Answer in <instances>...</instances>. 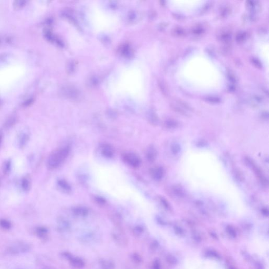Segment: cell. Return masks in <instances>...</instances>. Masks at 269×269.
<instances>
[{"label":"cell","mask_w":269,"mask_h":269,"mask_svg":"<svg viewBox=\"0 0 269 269\" xmlns=\"http://www.w3.org/2000/svg\"><path fill=\"white\" fill-rule=\"evenodd\" d=\"M166 126L168 128H175L177 126V124L176 122H169L166 123Z\"/></svg>","instance_id":"cell-24"},{"label":"cell","mask_w":269,"mask_h":269,"mask_svg":"<svg viewBox=\"0 0 269 269\" xmlns=\"http://www.w3.org/2000/svg\"><path fill=\"white\" fill-rule=\"evenodd\" d=\"M58 184L62 189L66 191L71 190V187L66 181L64 180H59L58 181Z\"/></svg>","instance_id":"cell-14"},{"label":"cell","mask_w":269,"mask_h":269,"mask_svg":"<svg viewBox=\"0 0 269 269\" xmlns=\"http://www.w3.org/2000/svg\"><path fill=\"white\" fill-rule=\"evenodd\" d=\"M10 168H11V162L10 161H7L5 163L4 166V173H5V174H7L9 172V171H10Z\"/></svg>","instance_id":"cell-23"},{"label":"cell","mask_w":269,"mask_h":269,"mask_svg":"<svg viewBox=\"0 0 269 269\" xmlns=\"http://www.w3.org/2000/svg\"><path fill=\"white\" fill-rule=\"evenodd\" d=\"M28 139H29V136L27 134H23L20 139V146H23L26 144V142L28 140Z\"/></svg>","instance_id":"cell-20"},{"label":"cell","mask_w":269,"mask_h":269,"mask_svg":"<svg viewBox=\"0 0 269 269\" xmlns=\"http://www.w3.org/2000/svg\"><path fill=\"white\" fill-rule=\"evenodd\" d=\"M174 192L175 193V194L176 195H177L178 196H179V197H182L184 196V192L183 190L178 187H175L174 188Z\"/></svg>","instance_id":"cell-21"},{"label":"cell","mask_w":269,"mask_h":269,"mask_svg":"<svg viewBox=\"0 0 269 269\" xmlns=\"http://www.w3.org/2000/svg\"><path fill=\"white\" fill-rule=\"evenodd\" d=\"M0 226H2L4 229H9L11 226V224L9 221L5 219H2L0 220Z\"/></svg>","instance_id":"cell-18"},{"label":"cell","mask_w":269,"mask_h":269,"mask_svg":"<svg viewBox=\"0 0 269 269\" xmlns=\"http://www.w3.org/2000/svg\"><path fill=\"white\" fill-rule=\"evenodd\" d=\"M22 187L24 191H29L30 188V182L26 178H23L21 182Z\"/></svg>","instance_id":"cell-15"},{"label":"cell","mask_w":269,"mask_h":269,"mask_svg":"<svg viewBox=\"0 0 269 269\" xmlns=\"http://www.w3.org/2000/svg\"><path fill=\"white\" fill-rule=\"evenodd\" d=\"M123 159L126 164L130 166L131 167L137 168L141 164V160L137 154L127 152L125 153L123 156Z\"/></svg>","instance_id":"cell-5"},{"label":"cell","mask_w":269,"mask_h":269,"mask_svg":"<svg viewBox=\"0 0 269 269\" xmlns=\"http://www.w3.org/2000/svg\"><path fill=\"white\" fill-rule=\"evenodd\" d=\"M65 256L68 258L71 264L76 269H82L85 266V263L82 259L77 257H73L69 253H65Z\"/></svg>","instance_id":"cell-8"},{"label":"cell","mask_w":269,"mask_h":269,"mask_svg":"<svg viewBox=\"0 0 269 269\" xmlns=\"http://www.w3.org/2000/svg\"><path fill=\"white\" fill-rule=\"evenodd\" d=\"M143 231H144L143 228L142 226H135L134 228L133 229V234L136 236H140L142 233L143 232Z\"/></svg>","instance_id":"cell-17"},{"label":"cell","mask_w":269,"mask_h":269,"mask_svg":"<svg viewBox=\"0 0 269 269\" xmlns=\"http://www.w3.org/2000/svg\"><path fill=\"white\" fill-rule=\"evenodd\" d=\"M70 148L64 146L53 152L47 160V166L50 169H55L62 164L69 154Z\"/></svg>","instance_id":"cell-3"},{"label":"cell","mask_w":269,"mask_h":269,"mask_svg":"<svg viewBox=\"0 0 269 269\" xmlns=\"http://www.w3.org/2000/svg\"><path fill=\"white\" fill-rule=\"evenodd\" d=\"M171 149V151L174 154H177L180 151L181 149L180 146L177 143H174L173 144H172Z\"/></svg>","instance_id":"cell-19"},{"label":"cell","mask_w":269,"mask_h":269,"mask_svg":"<svg viewBox=\"0 0 269 269\" xmlns=\"http://www.w3.org/2000/svg\"><path fill=\"white\" fill-rule=\"evenodd\" d=\"M202 1H171L170 8L181 14H190L196 12L203 5Z\"/></svg>","instance_id":"cell-2"},{"label":"cell","mask_w":269,"mask_h":269,"mask_svg":"<svg viewBox=\"0 0 269 269\" xmlns=\"http://www.w3.org/2000/svg\"><path fill=\"white\" fill-rule=\"evenodd\" d=\"M96 201L98 202V203L101 204H104L105 202V201L104 199H103L101 197H97L96 199Z\"/></svg>","instance_id":"cell-26"},{"label":"cell","mask_w":269,"mask_h":269,"mask_svg":"<svg viewBox=\"0 0 269 269\" xmlns=\"http://www.w3.org/2000/svg\"><path fill=\"white\" fill-rule=\"evenodd\" d=\"M256 44V50L263 64L265 65L268 71L269 67V41L268 37L264 36L258 39Z\"/></svg>","instance_id":"cell-4"},{"label":"cell","mask_w":269,"mask_h":269,"mask_svg":"<svg viewBox=\"0 0 269 269\" xmlns=\"http://www.w3.org/2000/svg\"><path fill=\"white\" fill-rule=\"evenodd\" d=\"M161 202L163 204L164 206V207H166V208H169V204L168 203V201L166 200H165L164 198H161Z\"/></svg>","instance_id":"cell-25"},{"label":"cell","mask_w":269,"mask_h":269,"mask_svg":"<svg viewBox=\"0 0 269 269\" xmlns=\"http://www.w3.org/2000/svg\"><path fill=\"white\" fill-rule=\"evenodd\" d=\"M154 269H159V264L157 262H155L154 265Z\"/></svg>","instance_id":"cell-28"},{"label":"cell","mask_w":269,"mask_h":269,"mask_svg":"<svg viewBox=\"0 0 269 269\" xmlns=\"http://www.w3.org/2000/svg\"><path fill=\"white\" fill-rule=\"evenodd\" d=\"M115 243L121 246H125L128 243V239L125 233L121 230H116L112 233Z\"/></svg>","instance_id":"cell-7"},{"label":"cell","mask_w":269,"mask_h":269,"mask_svg":"<svg viewBox=\"0 0 269 269\" xmlns=\"http://www.w3.org/2000/svg\"><path fill=\"white\" fill-rule=\"evenodd\" d=\"M73 212L77 217H84L87 216L89 210L85 207H77L74 208Z\"/></svg>","instance_id":"cell-11"},{"label":"cell","mask_w":269,"mask_h":269,"mask_svg":"<svg viewBox=\"0 0 269 269\" xmlns=\"http://www.w3.org/2000/svg\"><path fill=\"white\" fill-rule=\"evenodd\" d=\"M181 85L191 92L210 94L221 89L224 81L220 66L204 53L190 54L181 62L177 71Z\"/></svg>","instance_id":"cell-1"},{"label":"cell","mask_w":269,"mask_h":269,"mask_svg":"<svg viewBox=\"0 0 269 269\" xmlns=\"http://www.w3.org/2000/svg\"><path fill=\"white\" fill-rule=\"evenodd\" d=\"M30 250V246L26 243H17L14 244L9 247L8 252L12 254H17L22 253H25Z\"/></svg>","instance_id":"cell-6"},{"label":"cell","mask_w":269,"mask_h":269,"mask_svg":"<svg viewBox=\"0 0 269 269\" xmlns=\"http://www.w3.org/2000/svg\"><path fill=\"white\" fill-rule=\"evenodd\" d=\"M102 154L106 158H112L114 154V150L111 146L108 144H104L101 148Z\"/></svg>","instance_id":"cell-9"},{"label":"cell","mask_w":269,"mask_h":269,"mask_svg":"<svg viewBox=\"0 0 269 269\" xmlns=\"http://www.w3.org/2000/svg\"><path fill=\"white\" fill-rule=\"evenodd\" d=\"M132 259L134 262L136 263H140L141 262V256L137 253H134L132 256Z\"/></svg>","instance_id":"cell-22"},{"label":"cell","mask_w":269,"mask_h":269,"mask_svg":"<svg viewBox=\"0 0 269 269\" xmlns=\"http://www.w3.org/2000/svg\"><path fill=\"white\" fill-rule=\"evenodd\" d=\"M2 133H0V146H1V143H2Z\"/></svg>","instance_id":"cell-29"},{"label":"cell","mask_w":269,"mask_h":269,"mask_svg":"<svg viewBox=\"0 0 269 269\" xmlns=\"http://www.w3.org/2000/svg\"><path fill=\"white\" fill-rule=\"evenodd\" d=\"M151 176L156 180H160L164 176V170L161 167L154 168L150 170Z\"/></svg>","instance_id":"cell-10"},{"label":"cell","mask_w":269,"mask_h":269,"mask_svg":"<svg viewBox=\"0 0 269 269\" xmlns=\"http://www.w3.org/2000/svg\"><path fill=\"white\" fill-rule=\"evenodd\" d=\"M147 158L148 160L152 162L155 160L157 156V152L154 147H150L147 152Z\"/></svg>","instance_id":"cell-12"},{"label":"cell","mask_w":269,"mask_h":269,"mask_svg":"<svg viewBox=\"0 0 269 269\" xmlns=\"http://www.w3.org/2000/svg\"><path fill=\"white\" fill-rule=\"evenodd\" d=\"M198 146H200L201 147H202V146H204L206 145V142L204 141H202V140H201V141L199 142V143L198 144Z\"/></svg>","instance_id":"cell-27"},{"label":"cell","mask_w":269,"mask_h":269,"mask_svg":"<svg viewBox=\"0 0 269 269\" xmlns=\"http://www.w3.org/2000/svg\"><path fill=\"white\" fill-rule=\"evenodd\" d=\"M36 232H37V234L39 236L41 237V238H44V237L46 236V235H47V230L45 228L39 227V228H37Z\"/></svg>","instance_id":"cell-16"},{"label":"cell","mask_w":269,"mask_h":269,"mask_svg":"<svg viewBox=\"0 0 269 269\" xmlns=\"http://www.w3.org/2000/svg\"><path fill=\"white\" fill-rule=\"evenodd\" d=\"M101 266L102 269H114L115 268L114 262L108 260H103L101 263Z\"/></svg>","instance_id":"cell-13"}]
</instances>
